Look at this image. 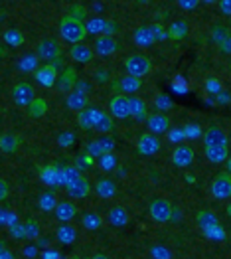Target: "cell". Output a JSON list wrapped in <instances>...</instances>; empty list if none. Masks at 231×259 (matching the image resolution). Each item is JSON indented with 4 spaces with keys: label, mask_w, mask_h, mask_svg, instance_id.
<instances>
[{
    "label": "cell",
    "mask_w": 231,
    "mask_h": 259,
    "mask_svg": "<svg viewBox=\"0 0 231 259\" xmlns=\"http://www.w3.org/2000/svg\"><path fill=\"white\" fill-rule=\"evenodd\" d=\"M28 111H30V115L34 119H40V117L45 115V111H48V101L42 99V97H34L30 101V105H28Z\"/></svg>",
    "instance_id": "1f68e13d"
},
{
    "label": "cell",
    "mask_w": 231,
    "mask_h": 259,
    "mask_svg": "<svg viewBox=\"0 0 231 259\" xmlns=\"http://www.w3.org/2000/svg\"><path fill=\"white\" fill-rule=\"evenodd\" d=\"M36 81L43 87H54L58 81V67L54 64H43L36 69Z\"/></svg>",
    "instance_id": "8fae6325"
},
{
    "label": "cell",
    "mask_w": 231,
    "mask_h": 259,
    "mask_svg": "<svg viewBox=\"0 0 231 259\" xmlns=\"http://www.w3.org/2000/svg\"><path fill=\"white\" fill-rule=\"evenodd\" d=\"M101 113V109L97 107H83L81 111H77V123L83 131H91L95 121H97V115Z\"/></svg>",
    "instance_id": "d6986e66"
},
{
    "label": "cell",
    "mask_w": 231,
    "mask_h": 259,
    "mask_svg": "<svg viewBox=\"0 0 231 259\" xmlns=\"http://www.w3.org/2000/svg\"><path fill=\"white\" fill-rule=\"evenodd\" d=\"M148 210H150V216H152V220H154V222H158V224L170 222L172 212H174L172 204H170L168 200H164V198H156V200H152Z\"/></svg>",
    "instance_id": "5b68a950"
},
{
    "label": "cell",
    "mask_w": 231,
    "mask_h": 259,
    "mask_svg": "<svg viewBox=\"0 0 231 259\" xmlns=\"http://www.w3.org/2000/svg\"><path fill=\"white\" fill-rule=\"evenodd\" d=\"M22 224H24L26 239H38L40 238V224H38L34 218H30V220H26V222H22Z\"/></svg>",
    "instance_id": "8d00e7d4"
},
{
    "label": "cell",
    "mask_w": 231,
    "mask_h": 259,
    "mask_svg": "<svg viewBox=\"0 0 231 259\" xmlns=\"http://www.w3.org/2000/svg\"><path fill=\"white\" fill-rule=\"evenodd\" d=\"M156 105H158V109H168V107H172V101L166 99V95H158Z\"/></svg>",
    "instance_id": "f907efd6"
},
{
    "label": "cell",
    "mask_w": 231,
    "mask_h": 259,
    "mask_svg": "<svg viewBox=\"0 0 231 259\" xmlns=\"http://www.w3.org/2000/svg\"><path fill=\"white\" fill-rule=\"evenodd\" d=\"M69 16H73V18L83 22L85 16H87V10H85V6H81V4H73V6L69 8Z\"/></svg>",
    "instance_id": "f6af8a7d"
},
{
    "label": "cell",
    "mask_w": 231,
    "mask_h": 259,
    "mask_svg": "<svg viewBox=\"0 0 231 259\" xmlns=\"http://www.w3.org/2000/svg\"><path fill=\"white\" fill-rule=\"evenodd\" d=\"M22 139L16 133H2L0 135V151L6 152V154H14V152L20 149Z\"/></svg>",
    "instance_id": "ffe728a7"
},
{
    "label": "cell",
    "mask_w": 231,
    "mask_h": 259,
    "mask_svg": "<svg viewBox=\"0 0 231 259\" xmlns=\"http://www.w3.org/2000/svg\"><path fill=\"white\" fill-rule=\"evenodd\" d=\"M77 176H81V174H79V170L75 166H62L60 168V184H69Z\"/></svg>",
    "instance_id": "74e56055"
},
{
    "label": "cell",
    "mask_w": 231,
    "mask_h": 259,
    "mask_svg": "<svg viewBox=\"0 0 231 259\" xmlns=\"http://www.w3.org/2000/svg\"><path fill=\"white\" fill-rule=\"evenodd\" d=\"M150 28V34H152V42H160L166 38V30L160 26V24H154V26H148Z\"/></svg>",
    "instance_id": "ee69618b"
},
{
    "label": "cell",
    "mask_w": 231,
    "mask_h": 259,
    "mask_svg": "<svg viewBox=\"0 0 231 259\" xmlns=\"http://www.w3.org/2000/svg\"><path fill=\"white\" fill-rule=\"evenodd\" d=\"M20 67L24 71H34L38 67V56H24Z\"/></svg>",
    "instance_id": "7bdbcfd3"
},
{
    "label": "cell",
    "mask_w": 231,
    "mask_h": 259,
    "mask_svg": "<svg viewBox=\"0 0 231 259\" xmlns=\"http://www.w3.org/2000/svg\"><path fill=\"white\" fill-rule=\"evenodd\" d=\"M60 32H62L63 40L69 44H79L85 40L87 32H85V24L73 16H63L60 22Z\"/></svg>",
    "instance_id": "6da1fadb"
},
{
    "label": "cell",
    "mask_w": 231,
    "mask_h": 259,
    "mask_svg": "<svg viewBox=\"0 0 231 259\" xmlns=\"http://www.w3.org/2000/svg\"><path fill=\"white\" fill-rule=\"evenodd\" d=\"M208 91L217 95V93H219V81H217V79H213V77H210V81H208Z\"/></svg>",
    "instance_id": "db71d44e"
},
{
    "label": "cell",
    "mask_w": 231,
    "mask_h": 259,
    "mask_svg": "<svg viewBox=\"0 0 231 259\" xmlns=\"http://www.w3.org/2000/svg\"><path fill=\"white\" fill-rule=\"evenodd\" d=\"M219 8H221V14H223V16H229L231 14V0H219Z\"/></svg>",
    "instance_id": "f5cc1de1"
},
{
    "label": "cell",
    "mask_w": 231,
    "mask_h": 259,
    "mask_svg": "<svg viewBox=\"0 0 231 259\" xmlns=\"http://www.w3.org/2000/svg\"><path fill=\"white\" fill-rule=\"evenodd\" d=\"M113 149H115L113 139H97V141H89L87 147H85L87 154H91L93 158H95V156H101V154H105V152H111Z\"/></svg>",
    "instance_id": "ac0fdd59"
},
{
    "label": "cell",
    "mask_w": 231,
    "mask_h": 259,
    "mask_svg": "<svg viewBox=\"0 0 231 259\" xmlns=\"http://www.w3.org/2000/svg\"><path fill=\"white\" fill-rule=\"evenodd\" d=\"M128 101H130V117H134L136 121H147L148 109L145 99H141V97L134 95V97H128Z\"/></svg>",
    "instance_id": "603a6c76"
},
{
    "label": "cell",
    "mask_w": 231,
    "mask_h": 259,
    "mask_svg": "<svg viewBox=\"0 0 231 259\" xmlns=\"http://www.w3.org/2000/svg\"><path fill=\"white\" fill-rule=\"evenodd\" d=\"M119 50V44L113 40V36H99L95 40V54L101 56V58H107V56H113L115 52Z\"/></svg>",
    "instance_id": "e0dca14e"
},
{
    "label": "cell",
    "mask_w": 231,
    "mask_h": 259,
    "mask_svg": "<svg viewBox=\"0 0 231 259\" xmlns=\"http://www.w3.org/2000/svg\"><path fill=\"white\" fill-rule=\"evenodd\" d=\"M190 26L186 20H176L170 24V28L166 30V38H172V40H184L188 36Z\"/></svg>",
    "instance_id": "cb8c5ba5"
},
{
    "label": "cell",
    "mask_w": 231,
    "mask_h": 259,
    "mask_svg": "<svg viewBox=\"0 0 231 259\" xmlns=\"http://www.w3.org/2000/svg\"><path fill=\"white\" fill-rule=\"evenodd\" d=\"M34 97H36L34 85L28 83V81H20V83H16L14 89H12V99H14V103L20 105V107H28Z\"/></svg>",
    "instance_id": "8992f818"
},
{
    "label": "cell",
    "mask_w": 231,
    "mask_h": 259,
    "mask_svg": "<svg viewBox=\"0 0 231 259\" xmlns=\"http://www.w3.org/2000/svg\"><path fill=\"white\" fill-rule=\"evenodd\" d=\"M150 257L154 259H172V251L164 245H154L150 247Z\"/></svg>",
    "instance_id": "b9f144b4"
},
{
    "label": "cell",
    "mask_w": 231,
    "mask_h": 259,
    "mask_svg": "<svg viewBox=\"0 0 231 259\" xmlns=\"http://www.w3.org/2000/svg\"><path fill=\"white\" fill-rule=\"evenodd\" d=\"M56 238L60 243H65V245H69V243H73L75 239H77V230L73 228V226H69V224H63L58 228V232H56Z\"/></svg>",
    "instance_id": "83f0119b"
},
{
    "label": "cell",
    "mask_w": 231,
    "mask_h": 259,
    "mask_svg": "<svg viewBox=\"0 0 231 259\" xmlns=\"http://www.w3.org/2000/svg\"><path fill=\"white\" fill-rule=\"evenodd\" d=\"M24 255H26V257H36V255H38V247H36V245L24 247Z\"/></svg>",
    "instance_id": "9f6ffc18"
},
{
    "label": "cell",
    "mask_w": 231,
    "mask_h": 259,
    "mask_svg": "<svg viewBox=\"0 0 231 259\" xmlns=\"http://www.w3.org/2000/svg\"><path fill=\"white\" fill-rule=\"evenodd\" d=\"M45 245H50V239H48V238H38V247H45Z\"/></svg>",
    "instance_id": "91938a15"
},
{
    "label": "cell",
    "mask_w": 231,
    "mask_h": 259,
    "mask_svg": "<svg viewBox=\"0 0 231 259\" xmlns=\"http://www.w3.org/2000/svg\"><path fill=\"white\" fill-rule=\"evenodd\" d=\"M204 151H206V158L213 162V164H219V162H223V160H227V145H223V147H204Z\"/></svg>",
    "instance_id": "d4e9b609"
},
{
    "label": "cell",
    "mask_w": 231,
    "mask_h": 259,
    "mask_svg": "<svg viewBox=\"0 0 231 259\" xmlns=\"http://www.w3.org/2000/svg\"><path fill=\"white\" fill-rule=\"evenodd\" d=\"M67 105H69V109H73V111H81L83 107H87V93L73 87V91L67 95Z\"/></svg>",
    "instance_id": "484cf974"
},
{
    "label": "cell",
    "mask_w": 231,
    "mask_h": 259,
    "mask_svg": "<svg viewBox=\"0 0 231 259\" xmlns=\"http://www.w3.org/2000/svg\"><path fill=\"white\" fill-rule=\"evenodd\" d=\"M40 178L45 184H60V168L58 166H43L40 168Z\"/></svg>",
    "instance_id": "d6a6232c"
},
{
    "label": "cell",
    "mask_w": 231,
    "mask_h": 259,
    "mask_svg": "<svg viewBox=\"0 0 231 259\" xmlns=\"http://www.w3.org/2000/svg\"><path fill=\"white\" fill-rule=\"evenodd\" d=\"M97 77H99V79H97L99 83H105L107 79H109V73L105 75V71H99V73H97Z\"/></svg>",
    "instance_id": "680465c9"
},
{
    "label": "cell",
    "mask_w": 231,
    "mask_h": 259,
    "mask_svg": "<svg viewBox=\"0 0 231 259\" xmlns=\"http://www.w3.org/2000/svg\"><path fill=\"white\" fill-rule=\"evenodd\" d=\"M75 141H77V139H75L73 133H60V137H58V143H60L62 147H71Z\"/></svg>",
    "instance_id": "7dc6e473"
},
{
    "label": "cell",
    "mask_w": 231,
    "mask_h": 259,
    "mask_svg": "<svg viewBox=\"0 0 231 259\" xmlns=\"http://www.w3.org/2000/svg\"><path fill=\"white\" fill-rule=\"evenodd\" d=\"M160 147H162V143H160L158 137L152 135V133L141 135V137H138V143H136V151H138V154H143V156H152V154H156V152L160 151Z\"/></svg>",
    "instance_id": "52a82bcc"
},
{
    "label": "cell",
    "mask_w": 231,
    "mask_h": 259,
    "mask_svg": "<svg viewBox=\"0 0 231 259\" xmlns=\"http://www.w3.org/2000/svg\"><path fill=\"white\" fill-rule=\"evenodd\" d=\"M77 83V73L73 67H65L63 73L60 75V89L62 91H71Z\"/></svg>",
    "instance_id": "f546056e"
},
{
    "label": "cell",
    "mask_w": 231,
    "mask_h": 259,
    "mask_svg": "<svg viewBox=\"0 0 231 259\" xmlns=\"http://www.w3.org/2000/svg\"><path fill=\"white\" fill-rule=\"evenodd\" d=\"M95 192L101 198H113L117 194V184L111 180V178H101L97 184H95Z\"/></svg>",
    "instance_id": "4316f807"
},
{
    "label": "cell",
    "mask_w": 231,
    "mask_h": 259,
    "mask_svg": "<svg viewBox=\"0 0 231 259\" xmlns=\"http://www.w3.org/2000/svg\"><path fill=\"white\" fill-rule=\"evenodd\" d=\"M93 129L99 131V133H113L115 131V123H113V119H111V115H107L105 111H101L99 115H97V121H95V125H93Z\"/></svg>",
    "instance_id": "4dcf8cb0"
},
{
    "label": "cell",
    "mask_w": 231,
    "mask_h": 259,
    "mask_svg": "<svg viewBox=\"0 0 231 259\" xmlns=\"http://www.w3.org/2000/svg\"><path fill=\"white\" fill-rule=\"evenodd\" d=\"M211 196L213 198H217V200H225V198H229L231 194V176L227 172H221L217 174L215 178H213V182H211Z\"/></svg>",
    "instance_id": "ba28073f"
},
{
    "label": "cell",
    "mask_w": 231,
    "mask_h": 259,
    "mask_svg": "<svg viewBox=\"0 0 231 259\" xmlns=\"http://www.w3.org/2000/svg\"><path fill=\"white\" fill-rule=\"evenodd\" d=\"M109 222H111L115 228H125L126 224H128V214H126V210L123 206L111 208V212H109Z\"/></svg>",
    "instance_id": "f1b7e54d"
},
{
    "label": "cell",
    "mask_w": 231,
    "mask_h": 259,
    "mask_svg": "<svg viewBox=\"0 0 231 259\" xmlns=\"http://www.w3.org/2000/svg\"><path fill=\"white\" fill-rule=\"evenodd\" d=\"M81 222H83V226L87 230H99L101 226H103V218L99 216V214H93V212H87L81 216Z\"/></svg>",
    "instance_id": "d590c367"
},
{
    "label": "cell",
    "mask_w": 231,
    "mask_h": 259,
    "mask_svg": "<svg viewBox=\"0 0 231 259\" xmlns=\"http://www.w3.org/2000/svg\"><path fill=\"white\" fill-rule=\"evenodd\" d=\"M211 38H213V42L221 48V52H223V54H227V52H229V32H227V28H225V26L215 24V26L211 28Z\"/></svg>",
    "instance_id": "44dd1931"
},
{
    "label": "cell",
    "mask_w": 231,
    "mask_h": 259,
    "mask_svg": "<svg viewBox=\"0 0 231 259\" xmlns=\"http://www.w3.org/2000/svg\"><path fill=\"white\" fill-rule=\"evenodd\" d=\"M223 145H227L225 131L217 125H210L204 133V147H223Z\"/></svg>",
    "instance_id": "30bf717a"
},
{
    "label": "cell",
    "mask_w": 231,
    "mask_h": 259,
    "mask_svg": "<svg viewBox=\"0 0 231 259\" xmlns=\"http://www.w3.org/2000/svg\"><path fill=\"white\" fill-rule=\"evenodd\" d=\"M147 125H148V133H152V135H162V133L168 131L170 119L164 113H154V115H148L147 117Z\"/></svg>",
    "instance_id": "5bb4252c"
},
{
    "label": "cell",
    "mask_w": 231,
    "mask_h": 259,
    "mask_svg": "<svg viewBox=\"0 0 231 259\" xmlns=\"http://www.w3.org/2000/svg\"><path fill=\"white\" fill-rule=\"evenodd\" d=\"M125 69L128 75H134V77H145L147 73H150L152 64H150V58L143 56V54H132L125 60Z\"/></svg>",
    "instance_id": "277c9868"
},
{
    "label": "cell",
    "mask_w": 231,
    "mask_h": 259,
    "mask_svg": "<svg viewBox=\"0 0 231 259\" xmlns=\"http://www.w3.org/2000/svg\"><path fill=\"white\" fill-rule=\"evenodd\" d=\"M8 232L14 239H26V232H24V224L22 222H10L8 224Z\"/></svg>",
    "instance_id": "ab89813d"
},
{
    "label": "cell",
    "mask_w": 231,
    "mask_h": 259,
    "mask_svg": "<svg viewBox=\"0 0 231 259\" xmlns=\"http://www.w3.org/2000/svg\"><path fill=\"white\" fill-rule=\"evenodd\" d=\"M65 188H67L69 198H75V200H81V198H85V196L91 192V184H89V180L83 178V176H77L73 182L65 184Z\"/></svg>",
    "instance_id": "7c38bea8"
},
{
    "label": "cell",
    "mask_w": 231,
    "mask_h": 259,
    "mask_svg": "<svg viewBox=\"0 0 231 259\" xmlns=\"http://www.w3.org/2000/svg\"><path fill=\"white\" fill-rule=\"evenodd\" d=\"M0 247H4V241H2V238H0Z\"/></svg>",
    "instance_id": "94428289"
},
{
    "label": "cell",
    "mask_w": 231,
    "mask_h": 259,
    "mask_svg": "<svg viewBox=\"0 0 231 259\" xmlns=\"http://www.w3.org/2000/svg\"><path fill=\"white\" fill-rule=\"evenodd\" d=\"M134 42L138 44V46H143V48L152 44V34H150V28L148 26H138L134 30Z\"/></svg>",
    "instance_id": "e575fe53"
},
{
    "label": "cell",
    "mask_w": 231,
    "mask_h": 259,
    "mask_svg": "<svg viewBox=\"0 0 231 259\" xmlns=\"http://www.w3.org/2000/svg\"><path fill=\"white\" fill-rule=\"evenodd\" d=\"M56 204H58V200H56V192L54 190H45L40 196V202H38V206H40L42 212H54Z\"/></svg>",
    "instance_id": "836d02e7"
},
{
    "label": "cell",
    "mask_w": 231,
    "mask_h": 259,
    "mask_svg": "<svg viewBox=\"0 0 231 259\" xmlns=\"http://www.w3.org/2000/svg\"><path fill=\"white\" fill-rule=\"evenodd\" d=\"M16 216L10 212V210H6V208H0V226H8L10 222H14Z\"/></svg>",
    "instance_id": "c3c4849f"
},
{
    "label": "cell",
    "mask_w": 231,
    "mask_h": 259,
    "mask_svg": "<svg viewBox=\"0 0 231 259\" xmlns=\"http://www.w3.org/2000/svg\"><path fill=\"white\" fill-rule=\"evenodd\" d=\"M36 56L40 60H45L50 64H54L56 67H62L63 65V54H62V48L60 44L52 38L48 40H42V42L36 46Z\"/></svg>",
    "instance_id": "3957f363"
},
{
    "label": "cell",
    "mask_w": 231,
    "mask_h": 259,
    "mask_svg": "<svg viewBox=\"0 0 231 259\" xmlns=\"http://www.w3.org/2000/svg\"><path fill=\"white\" fill-rule=\"evenodd\" d=\"M113 87H115L117 93H136L143 87V79L134 77V75H123V77L117 79V83Z\"/></svg>",
    "instance_id": "2e32d148"
},
{
    "label": "cell",
    "mask_w": 231,
    "mask_h": 259,
    "mask_svg": "<svg viewBox=\"0 0 231 259\" xmlns=\"http://www.w3.org/2000/svg\"><path fill=\"white\" fill-rule=\"evenodd\" d=\"M0 259H14V253H10L6 247H0Z\"/></svg>",
    "instance_id": "6f0895ef"
},
{
    "label": "cell",
    "mask_w": 231,
    "mask_h": 259,
    "mask_svg": "<svg viewBox=\"0 0 231 259\" xmlns=\"http://www.w3.org/2000/svg\"><path fill=\"white\" fill-rule=\"evenodd\" d=\"M4 40H6V44H10V46H22V42H24V36H22L18 30H6L4 32Z\"/></svg>",
    "instance_id": "60d3db41"
},
{
    "label": "cell",
    "mask_w": 231,
    "mask_h": 259,
    "mask_svg": "<svg viewBox=\"0 0 231 259\" xmlns=\"http://www.w3.org/2000/svg\"><path fill=\"white\" fill-rule=\"evenodd\" d=\"M99 158H101V166H103L105 170H111V168L117 164V160H115L113 152H105V154H101Z\"/></svg>",
    "instance_id": "bcb514c9"
},
{
    "label": "cell",
    "mask_w": 231,
    "mask_h": 259,
    "mask_svg": "<svg viewBox=\"0 0 231 259\" xmlns=\"http://www.w3.org/2000/svg\"><path fill=\"white\" fill-rule=\"evenodd\" d=\"M196 222H198V228H200L210 239L225 238V232L221 230L219 220H217V216H215L211 210H200L198 216H196Z\"/></svg>",
    "instance_id": "7a4b0ae2"
},
{
    "label": "cell",
    "mask_w": 231,
    "mask_h": 259,
    "mask_svg": "<svg viewBox=\"0 0 231 259\" xmlns=\"http://www.w3.org/2000/svg\"><path fill=\"white\" fill-rule=\"evenodd\" d=\"M54 214L60 222H69L71 218H75L77 214V206L71 204V202H58L56 208H54Z\"/></svg>",
    "instance_id": "7402d4cb"
},
{
    "label": "cell",
    "mask_w": 231,
    "mask_h": 259,
    "mask_svg": "<svg viewBox=\"0 0 231 259\" xmlns=\"http://www.w3.org/2000/svg\"><path fill=\"white\" fill-rule=\"evenodd\" d=\"M194 156H196V152H194L192 147L180 145L176 151L172 152V162H174L178 168H186V166H190V164L194 162Z\"/></svg>",
    "instance_id": "9a60e30c"
},
{
    "label": "cell",
    "mask_w": 231,
    "mask_h": 259,
    "mask_svg": "<svg viewBox=\"0 0 231 259\" xmlns=\"http://www.w3.org/2000/svg\"><path fill=\"white\" fill-rule=\"evenodd\" d=\"M6 198H8V184L0 178V202H4Z\"/></svg>",
    "instance_id": "11a10c76"
},
{
    "label": "cell",
    "mask_w": 231,
    "mask_h": 259,
    "mask_svg": "<svg viewBox=\"0 0 231 259\" xmlns=\"http://www.w3.org/2000/svg\"><path fill=\"white\" fill-rule=\"evenodd\" d=\"M93 56H95V52L89 46H85L83 42L71 44V48H69V58L75 64H89L93 60Z\"/></svg>",
    "instance_id": "4fadbf2b"
},
{
    "label": "cell",
    "mask_w": 231,
    "mask_h": 259,
    "mask_svg": "<svg viewBox=\"0 0 231 259\" xmlns=\"http://www.w3.org/2000/svg\"><path fill=\"white\" fill-rule=\"evenodd\" d=\"M115 32H117V24H115V22L105 20V28H103V34H105V36H113Z\"/></svg>",
    "instance_id": "816d5d0a"
},
{
    "label": "cell",
    "mask_w": 231,
    "mask_h": 259,
    "mask_svg": "<svg viewBox=\"0 0 231 259\" xmlns=\"http://www.w3.org/2000/svg\"><path fill=\"white\" fill-rule=\"evenodd\" d=\"M109 111L113 117L117 119H128L130 117V101H128V95H123V93H117L111 103H109Z\"/></svg>",
    "instance_id": "9c48e42d"
},
{
    "label": "cell",
    "mask_w": 231,
    "mask_h": 259,
    "mask_svg": "<svg viewBox=\"0 0 231 259\" xmlns=\"http://www.w3.org/2000/svg\"><path fill=\"white\" fill-rule=\"evenodd\" d=\"M103 28H105V20L103 18H91V20L85 24V32L91 34V36L103 34Z\"/></svg>",
    "instance_id": "f35d334b"
},
{
    "label": "cell",
    "mask_w": 231,
    "mask_h": 259,
    "mask_svg": "<svg viewBox=\"0 0 231 259\" xmlns=\"http://www.w3.org/2000/svg\"><path fill=\"white\" fill-rule=\"evenodd\" d=\"M198 4H200V0H178V6L182 10H194Z\"/></svg>",
    "instance_id": "681fc988"
}]
</instances>
